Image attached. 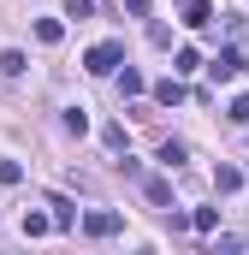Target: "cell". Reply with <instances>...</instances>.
Listing matches in <instances>:
<instances>
[{
	"label": "cell",
	"mask_w": 249,
	"mask_h": 255,
	"mask_svg": "<svg viewBox=\"0 0 249 255\" xmlns=\"http://www.w3.org/2000/svg\"><path fill=\"white\" fill-rule=\"evenodd\" d=\"M24 65H30V60H24L18 48H6V54H0V71H6V77H24Z\"/></svg>",
	"instance_id": "cell-12"
},
{
	"label": "cell",
	"mask_w": 249,
	"mask_h": 255,
	"mask_svg": "<svg viewBox=\"0 0 249 255\" xmlns=\"http://www.w3.org/2000/svg\"><path fill=\"white\" fill-rule=\"evenodd\" d=\"M154 101H160V107H178V101H184V83H178V71L154 83Z\"/></svg>",
	"instance_id": "cell-6"
},
{
	"label": "cell",
	"mask_w": 249,
	"mask_h": 255,
	"mask_svg": "<svg viewBox=\"0 0 249 255\" xmlns=\"http://www.w3.org/2000/svg\"><path fill=\"white\" fill-rule=\"evenodd\" d=\"M54 232V214H24V238H48Z\"/></svg>",
	"instance_id": "cell-10"
},
{
	"label": "cell",
	"mask_w": 249,
	"mask_h": 255,
	"mask_svg": "<svg viewBox=\"0 0 249 255\" xmlns=\"http://www.w3.org/2000/svg\"><path fill=\"white\" fill-rule=\"evenodd\" d=\"M83 232H89V238H113V232H124V220L113 208H95V214H83Z\"/></svg>",
	"instance_id": "cell-2"
},
{
	"label": "cell",
	"mask_w": 249,
	"mask_h": 255,
	"mask_svg": "<svg viewBox=\"0 0 249 255\" xmlns=\"http://www.w3.org/2000/svg\"><path fill=\"white\" fill-rule=\"evenodd\" d=\"M190 226H196V232H214V226H220V208H196Z\"/></svg>",
	"instance_id": "cell-13"
},
{
	"label": "cell",
	"mask_w": 249,
	"mask_h": 255,
	"mask_svg": "<svg viewBox=\"0 0 249 255\" xmlns=\"http://www.w3.org/2000/svg\"><path fill=\"white\" fill-rule=\"evenodd\" d=\"M65 18H77V24H83V18H95V0H71V6H65Z\"/></svg>",
	"instance_id": "cell-18"
},
{
	"label": "cell",
	"mask_w": 249,
	"mask_h": 255,
	"mask_svg": "<svg viewBox=\"0 0 249 255\" xmlns=\"http://www.w3.org/2000/svg\"><path fill=\"white\" fill-rule=\"evenodd\" d=\"M60 36H65V24H60V18H36V42H48V48H54Z\"/></svg>",
	"instance_id": "cell-11"
},
{
	"label": "cell",
	"mask_w": 249,
	"mask_h": 255,
	"mask_svg": "<svg viewBox=\"0 0 249 255\" xmlns=\"http://www.w3.org/2000/svg\"><path fill=\"white\" fill-rule=\"evenodd\" d=\"M226 113H232V119H238V125H249V95H238V101H232V107H226Z\"/></svg>",
	"instance_id": "cell-20"
},
{
	"label": "cell",
	"mask_w": 249,
	"mask_h": 255,
	"mask_svg": "<svg viewBox=\"0 0 249 255\" xmlns=\"http://www.w3.org/2000/svg\"><path fill=\"white\" fill-rule=\"evenodd\" d=\"M119 65H124V42H95L83 54V71H95V77H113Z\"/></svg>",
	"instance_id": "cell-1"
},
{
	"label": "cell",
	"mask_w": 249,
	"mask_h": 255,
	"mask_svg": "<svg viewBox=\"0 0 249 255\" xmlns=\"http://www.w3.org/2000/svg\"><path fill=\"white\" fill-rule=\"evenodd\" d=\"M160 160H166V166H184V142L166 136V142H160Z\"/></svg>",
	"instance_id": "cell-16"
},
{
	"label": "cell",
	"mask_w": 249,
	"mask_h": 255,
	"mask_svg": "<svg viewBox=\"0 0 249 255\" xmlns=\"http://www.w3.org/2000/svg\"><path fill=\"white\" fill-rule=\"evenodd\" d=\"M48 208H54V226H60V232H65V226H77V202H71V196L54 190V196H48Z\"/></svg>",
	"instance_id": "cell-5"
},
{
	"label": "cell",
	"mask_w": 249,
	"mask_h": 255,
	"mask_svg": "<svg viewBox=\"0 0 249 255\" xmlns=\"http://www.w3.org/2000/svg\"><path fill=\"white\" fill-rule=\"evenodd\" d=\"M178 18H184V30H208L214 24V6L208 0H178Z\"/></svg>",
	"instance_id": "cell-4"
},
{
	"label": "cell",
	"mask_w": 249,
	"mask_h": 255,
	"mask_svg": "<svg viewBox=\"0 0 249 255\" xmlns=\"http://www.w3.org/2000/svg\"><path fill=\"white\" fill-rule=\"evenodd\" d=\"M65 130L83 136V130H89V113H83V107H65Z\"/></svg>",
	"instance_id": "cell-14"
},
{
	"label": "cell",
	"mask_w": 249,
	"mask_h": 255,
	"mask_svg": "<svg viewBox=\"0 0 249 255\" xmlns=\"http://www.w3.org/2000/svg\"><path fill=\"white\" fill-rule=\"evenodd\" d=\"M18 178H24V166H18V160H6V154H0V184H18Z\"/></svg>",
	"instance_id": "cell-19"
},
{
	"label": "cell",
	"mask_w": 249,
	"mask_h": 255,
	"mask_svg": "<svg viewBox=\"0 0 249 255\" xmlns=\"http://www.w3.org/2000/svg\"><path fill=\"white\" fill-rule=\"evenodd\" d=\"M148 83H142V71L136 65H119V95H142Z\"/></svg>",
	"instance_id": "cell-9"
},
{
	"label": "cell",
	"mask_w": 249,
	"mask_h": 255,
	"mask_svg": "<svg viewBox=\"0 0 249 255\" xmlns=\"http://www.w3.org/2000/svg\"><path fill=\"white\" fill-rule=\"evenodd\" d=\"M142 196H148L154 208H172V184H166V178H148V172H142Z\"/></svg>",
	"instance_id": "cell-8"
},
{
	"label": "cell",
	"mask_w": 249,
	"mask_h": 255,
	"mask_svg": "<svg viewBox=\"0 0 249 255\" xmlns=\"http://www.w3.org/2000/svg\"><path fill=\"white\" fill-rule=\"evenodd\" d=\"M196 65H202V60H196V48H178V54H172V71H178V77L196 71Z\"/></svg>",
	"instance_id": "cell-15"
},
{
	"label": "cell",
	"mask_w": 249,
	"mask_h": 255,
	"mask_svg": "<svg viewBox=\"0 0 249 255\" xmlns=\"http://www.w3.org/2000/svg\"><path fill=\"white\" fill-rule=\"evenodd\" d=\"M214 190H220V196H232V190H244V172H238V166H226V160H220V166H214Z\"/></svg>",
	"instance_id": "cell-7"
},
{
	"label": "cell",
	"mask_w": 249,
	"mask_h": 255,
	"mask_svg": "<svg viewBox=\"0 0 249 255\" xmlns=\"http://www.w3.org/2000/svg\"><path fill=\"white\" fill-rule=\"evenodd\" d=\"M208 71H214V83H232V77L244 71V54H238V48H220V54L208 60Z\"/></svg>",
	"instance_id": "cell-3"
},
{
	"label": "cell",
	"mask_w": 249,
	"mask_h": 255,
	"mask_svg": "<svg viewBox=\"0 0 249 255\" xmlns=\"http://www.w3.org/2000/svg\"><path fill=\"white\" fill-rule=\"evenodd\" d=\"M101 142H107L113 154H124V125H107V130H101Z\"/></svg>",
	"instance_id": "cell-17"
},
{
	"label": "cell",
	"mask_w": 249,
	"mask_h": 255,
	"mask_svg": "<svg viewBox=\"0 0 249 255\" xmlns=\"http://www.w3.org/2000/svg\"><path fill=\"white\" fill-rule=\"evenodd\" d=\"M124 12L130 18H148V0H124Z\"/></svg>",
	"instance_id": "cell-21"
}]
</instances>
